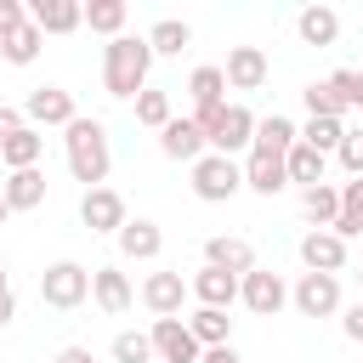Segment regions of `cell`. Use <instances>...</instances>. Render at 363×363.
I'll return each instance as SVG.
<instances>
[{"label": "cell", "instance_id": "1", "mask_svg": "<svg viewBox=\"0 0 363 363\" xmlns=\"http://www.w3.org/2000/svg\"><path fill=\"white\" fill-rule=\"evenodd\" d=\"M147 68H153L147 34H119V40L102 45V85H108V96L136 102V96L147 91Z\"/></svg>", "mask_w": 363, "mask_h": 363}, {"label": "cell", "instance_id": "2", "mask_svg": "<svg viewBox=\"0 0 363 363\" xmlns=\"http://www.w3.org/2000/svg\"><path fill=\"white\" fill-rule=\"evenodd\" d=\"M62 147H68V170H74V182H85V193L108 182L113 147H108V125H102V119H85V113H79V119L62 130Z\"/></svg>", "mask_w": 363, "mask_h": 363}, {"label": "cell", "instance_id": "3", "mask_svg": "<svg viewBox=\"0 0 363 363\" xmlns=\"http://www.w3.org/2000/svg\"><path fill=\"white\" fill-rule=\"evenodd\" d=\"M199 119V130H204V142H210V153H244V147H255V113L244 108V102H221V108H210V113H193Z\"/></svg>", "mask_w": 363, "mask_h": 363}, {"label": "cell", "instance_id": "4", "mask_svg": "<svg viewBox=\"0 0 363 363\" xmlns=\"http://www.w3.org/2000/svg\"><path fill=\"white\" fill-rule=\"evenodd\" d=\"M85 295H91V267H79V261H51V267L40 272V301H45V306L74 312Z\"/></svg>", "mask_w": 363, "mask_h": 363}, {"label": "cell", "instance_id": "5", "mask_svg": "<svg viewBox=\"0 0 363 363\" xmlns=\"http://www.w3.org/2000/svg\"><path fill=\"white\" fill-rule=\"evenodd\" d=\"M238 187H244V164H238V159H227V153H204V159L193 164V193H199L204 204H227Z\"/></svg>", "mask_w": 363, "mask_h": 363}, {"label": "cell", "instance_id": "6", "mask_svg": "<svg viewBox=\"0 0 363 363\" xmlns=\"http://www.w3.org/2000/svg\"><path fill=\"white\" fill-rule=\"evenodd\" d=\"M301 318H335L340 312V278L335 272H301V284L289 289Z\"/></svg>", "mask_w": 363, "mask_h": 363}, {"label": "cell", "instance_id": "7", "mask_svg": "<svg viewBox=\"0 0 363 363\" xmlns=\"http://www.w3.org/2000/svg\"><path fill=\"white\" fill-rule=\"evenodd\" d=\"M238 301H244L255 318H278L284 301H289V284H284L272 267H255L250 278H238Z\"/></svg>", "mask_w": 363, "mask_h": 363}, {"label": "cell", "instance_id": "8", "mask_svg": "<svg viewBox=\"0 0 363 363\" xmlns=\"http://www.w3.org/2000/svg\"><path fill=\"white\" fill-rule=\"evenodd\" d=\"M153 357L159 363H199L204 357V346L193 340V329H187V318H153Z\"/></svg>", "mask_w": 363, "mask_h": 363}, {"label": "cell", "instance_id": "9", "mask_svg": "<svg viewBox=\"0 0 363 363\" xmlns=\"http://www.w3.org/2000/svg\"><path fill=\"white\" fill-rule=\"evenodd\" d=\"M23 119H28L34 130H40V125H62V130H68V125L79 119V108H74V96H68L62 85H34L28 102H23Z\"/></svg>", "mask_w": 363, "mask_h": 363}, {"label": "cell", "instance_id": "10", "mask_svg": "<svg viewBox=\"0 0 363 363\" xmlns=\"http://www.w3.org/2000/svg\"><path fill=\"white\" fill-rule=\"evenodd\" d=\"M79 221H85L91 233H113V238H119L130 216H125V199H119L113 187H91V193L79 199Z\"/></svg>", "mask_w": 363, "mask_h": 363}, {"label": "cell", "instance_id": "11", "mask_svg": "<svg viewBox=\"0 0 363 363\" xmlns=\"http://www.w3.org/2000/svg\"><path fill=\"white\" fill-rule=\"evenodd\" d=\"M204 267H221L233 278H250L255 272V244L238 238V233H216V238H204Z\"/></svg>", "mask_w": 363, "mask_h": 363}, {"label": "cell", "instance_id": "12", "mask_svg": "<svg viewBox=\"0 0 363 363\" xmlns=\"http://www.w3.org/2000/svg\"><path fill=\"white\" fill-rule=\"evenodd\" d=\"M159 153L176 159V164H199V159L210 153V142H204L199 119H170V125L159 130Z\"/></svg>", "mask_w": 363, "mask_h": 363}, {"label": "cell", "instance_id": "13", "mask_svg": "<svg viewBox=\"0 0 363 363\" xmlns=\"http://www.w3.org/2000/svg\"><path fill=\"white\" fill-rule=\"evenodd\" d=\"M301 261H306V272H335V278H340V267H346V238L329 233V227H312V233L301 238Z\"/></svg>", "mask_w": 363, "mask_h": 363}, {"label": "cell", "instance_id": "14", "mask_svg": "<svg viewBox=\"0 0 363 363\" xmlns=\"http://www.w3.org/2000/svg\"><path fill=\"white\" fill-rule=\"evenodd\" d=\"M187 295H193V289L182 284V272H147V278H142V306H147L153 318H176Z\"/></svg>", "mask_w": 363, "mask_h": 363}, {"label": "cell", "instance_id": "15", "mask_svg": "<svg viewBox=\"0 0 363 363\" xmlns=\"http://www.w3.org/2000/svg\"><path fill=\"white\" fill-rule=\"evenodd\" d=\"M28 23L40 34H74V28H85V6L79 0H28Z\"/></svg>", "mask_w": 363, "mask_h": 363}, {"label": "cell", "instance_id": "16", "mask_svg": "<svg viewBox=\"0 0 363 363\" xmlns=\"http://www.w3.org/2000/svg\"><path fill=\"white\" fill-rule=\"evenodd\" d=\"M91 301H96L108 318H119V312H130L136 289H130V278H125L119 267H91Z\"/></svg>", "mask_w": 363, "mask_h": 363}, {"label": "cell", "instance_id": "17", "mask_svg": "<svg viewBox=\"0 0 363 363\" xmlns=\"http://www.w3.org/2000/svg\"><path fill=\"white\" fill-rule=\"evenodd\" d=\"M267 85V51L261 45H233L227 51V91H261Z\"/></svg>", "mask_w": 363, "mask_h": 363}, {"label": "cell", "instance_id": "18", "mask_svg": "<svg viewBox=\"0 0 363 363\" xmlns=\"http://www.w3.org/2000/svg\"><path fill=\"white\" fill-rule=\"evenodd\" d=\"M187 289H193L199 306H216V312H227V306L238 301V278L221 272V267H199V272L187 278Z\"/></svg>", "mask_w": 363, "mask_h": 363}, {"label": "cell", "instance_id": "19", "mask_svg": "<svg viewBox=\"0 0 363 363\" xmlns=\"http://www.w3.org/2000/svg\"><path fill=\"white\" fill-rule=\"evenodd\" d=\"M244 187L261 193V199H272V193L289 187V164H284L278 153H250V159H244Z\"/></svg>", "mask_w": 363, "mask_h": 363}, {"label": "cell", "instance_id": "20", "mask_svg": "<svg viewBox=\"0 0 363 363\" xmlns=\"http://www.w3.org/2000/svg\"><path fill=\"white\" fill-rule=\"evenodd\" d=\"M295 34H301V45H335L340 40V11L335 6H301Z\"/></svg>", "mask_w": 363, "mask_h": 363}, {"label": "cell", "instance_id": "21", "mask_svg": "<svg viewBox=\"0 0 363 363\" xmlns=\"http://www.w3.org/2000/svg\"><path fill=\"white\" fill-rule=\"evenodd\" d=\"M187 96H193V108H199V113L221 108V102H227V68H216V62H199V68L187 74Z\"/></svg>", "mask_w": 363, "mask_h": 363}, {"label": "cell", "instance_id": "22", "mask_svg": "<svg viewBox=\"0 0 363 363\" xmlns=\"http://www.w3.org/2000/svg\"><path fill=\"white\" fill-rule=\"evenodd\" d=\"M0 193H6L11 216H17V210H40V204H45V170H40V164H34V170H11V176L0 182Z\"/></svg>", "mask_w": 363, "mask_h": 363}, {"label": "cell", "instance_id": "23", "mask_svg": "<svg viewBox=\"0 0 363 363\" xmlns=\"http://www.w3.org/2000/svg\"><path fill=\"white\" fill-rule=\"evenodd\" d=\"M159 250H164V233H159V221H147V216L125 221V233H119V255H125V261H153Z\"/></svg>", "mask_w": 363, "mask_h": 363}, {"label": "cell", "instance_id": "24", "mask_svg": "<svg viewBox=\"0 0 363 363\" xmlns=\"http://www.w3.org/2000/svg\"><path fill=\"white\" fill-rule=\"evenodd\" d=\"M295 142H301V130H295L284 113H267V119H255V147H250V153H278V159H289Z\"/></svg>", "mask_w": 363, "mask_h": 363}, {"label": "cell", "instance_id": "25", "mask_svg": "<svg viewBox=\"0 0 363 363\" xmlns=\"http://www.w3.org/2000/svg\"><path fill=\"white\" fill-rule=\"evenodd\" d=\"M40 153H45V136H40L34 125H23L17 136H6V142H0V164H6V170H34V164H40Z\"/></svg>", "mask_w": 363, "mask_h": 363}, {"label": "cell", "instance_id": "26", "mask_svg": "<svg viewBox=\"0 0 363 363\" xmlns=\"http://www.w3.org/2000/svg\"><path fill=\"white\" fill-rule=\"evenodd\" d=\"M329 233H340L346 244H352V238H363V176L340 182V216H335V227H329Z\"/></svg>", "mask_w": 363, "mask_h": 363}, {"label": "cell", "instance_id": "27", "mask_svg": "<svg viewBox=\"0 0 363 363\" xmlns=\"http://www.w3.org/2000/svg\"><path fill=\"white\" fill-rule=\"evenodd\" d=\"M187 329H193V340L210 352V346H233V318L227 312H216V306H199L193 318H187Z\"/></svg>", "mask_w": 363, "mask_h": 363}, {"label": "cell", "instance_id": "28", "mask_svg": "<svg viewBox=\"0 0 363 363\" xmlns=\"http://www.w3.org/2000/svg\"><path fill=\"white\" fill-rule=\"evenodd\" d=\"M125 17H130L125 0H85V28H91V34L119 40V34H125Z\"/></svg>", "mask_w": 363, "mask_h": 363}, {"label": "cell", "instance_id": "29", "mask_svg": "<svg viewBox=\"0 0 363 363\" xmlns=\"http://www.w3.org/2000/svg\"><path fill=\"white\" fill-rule=\"evenodd\" d=\"M147 45H153V57H182V51L193 45V28H187L182 17H159V23L147 28Z\"/></svg>", "mask_w": 363, "mask_h": 363}, {"label": "cell", "instance_id": "30", "mask_svg": "<svg viewBox=\"0 0 363 363\" xmlns=\"http://www.w3.org/2000/svg\"><path fill=\"white\" fill-rule=\"evenodd\" d=\"M40 45H45V34H40L34 23H23V28H11V34L0 40V57H6L11 68H28V62L40 57Z\"/></svg>", "mask_w": 363, "mask_h": 363}, {"label": "cell", "instance_id": "31", "mask_svg": "<svg viewBox=\"0 0 363 363\" xmlns=\"http://www.w3.org/2000/svg\"><path fill=\"white\" fill-rule=\"evenodd\" d=\"M284 164H289V182H301V193H306V187H318V182H323V170H329V159H323L318 147H306V142H295Z\"/></svg>", "mask_w": 363, "mask_h": 363}, {"label": "cell", "instance_id": "32", "mask_svg": "<svg viewBox=\"0 0 363 363\" xmlns=\"http://www.w3.org/2000/svg\"><path fill=\"white\" fill-rule=\"evenodd\" d=\"M301 210H306L312 227H335V216H340V187H329V182L306 187V193H301Z\"/></svg>", "mask_w": 363, "mask_h": 363}, {"label": "cell", "instance_id": "33", "mask_svg": "<svg viewBox=\"0 0 363 363\" xmlns=\"http://www.w3.org/2000/svg\"><path fill=\"white\" fill-rule=\"evenodd\" d=\"M301 102H306V113H312V119H346V102L335 96V85H329V79H312V85L301 91Z\"/></svg>", "mask_w": 363, "mask_h": 363}, {"label": "cell", "instance_id": "34", "mask_svg": "<svg viewBox=\"0 0 363 363\" xmlns=\"http://www.w3.org/2000/svg\"><path fill=\"white\" fill-rule=\"evenodd\" d=\"M301 142H306V147H318V153L329 159V153H335V147L346 142V119H306Z\"/></svg>", "mask_w": 363, "mask_h": 363}, {"label": "cell", "instance_id": "35", "mask_svg": "<svg viewBox=\"0 0 363 363\" xmlns=\"http://www.w3.org/2000/svg\"><path fill=\"white\" fill-rule=\"evenodd\" d=\"M170 119H176V113H170V91H153V85H147V91L136 96V125H153V130H164Z\"/></svg>", "mask_w": 363, "mask_h": 363}, {"label": "cell", "instance_id": "36", "mask_svg": "<svg viewBox=\"0 0 363 363\" xmlns=\"http://www.w3.org/2000/svg\"><path fill=\"white\" fill-rule=\"evenodd\" d=\"M113 363H153V335L119 329V335H113Z\"/></svg>", "mask_w": 363, "mask_h": 363}, {"label": "cell", "instance_id": "37", "mask_svg": "<svg viewBox=\"0 0 363 363\" xmlns=\"http://www.w3.org/2000/svg\"><path fill=\"white\" fill-rule=\"evenodd\" d=\"M335 159H340L346 176H363V130H346V142L335 147Z\"/></svg>", "mask_w": 363, "mask_h": 363}, {"label": "cell", "instance_id": "38", "mask_svg": "<svg viewBox=\"0 0 363 363\" xmlns=\"http://www.w3.org/2000/svg\"><path fill=\"white\" fill-rule=\"evenodd\" d=\"M23 23H28V6H23V0H0V40H6L11 28H23Z\"/></svg>", "mask_w": 363, "mask_h": 363}, {"label": "cell", "instance_id": "39", "mask_svg": "<svg viewBox=\"0 0 363 363\" xmlns=\"http://www.w3.org/2000/svg\"><path fill=\"white\" fill-rule=\"evenodd\" d=\"M340 335H346V340H357V346H363V301H352V306H346V312H340Z\"/></svg>", "mask_w": 363, "mask_h": 363}, {"label": "cell", "instance_id": "40", "mask_svg": "<svg viewBox=\"0 0 363 363\" xmlns=\"http://www.w3.org/2000/svg\"><path fill=\"white\" fill-rule=\"evenodd\" d=\"M23 125H28V119H23V108H6V102H0V142H6V136H17Z\"/></svg>", "mask_w": 363, "mask_h": 363}, {"label": "cell", "instance_id": "41", "mask_svg": "<svg viewBox=\"0 0 363 363\" xmlns=\"http://www.w3.org/2000/svg\"><path fill=\"white\" fill-rule=\"evenodd\" d=\"M51 363H96V357H91V346H62Z\"/></svg>", "mask_w": 363, "mask_h": 363}, {"label": "cell", "instance_id": "42", "mask_svg": "<svg viewBox=\"0 0 363 363\" xmlns=\"http://www.w3.org/2000/svg\"><path fill=\"white\" fill-rule=\"evenodd\" d=\"M199 363H244V357H238V352H233V346H210V352H204V357H199Z\"/></svg>", "mask_w": 363, "mask_h": 363}, {"label": "cell", "instance_id": "43", "mask_svg": "<svg viewBox=\"0 0 363 363\" xmlns=\"http://www.w3.org/2000/svg\"><path fill=\"white\" fill-rule=\"evenodd\" d=\"M11 318H17V295H11V289H6V295H0V329H6V323H11Z\"/></svg>", "mask_w": 363, "mask_h": 363}, {"label": "cell", "instance_id": "44", "mask_svg": "<svg viewBox=\"0 0 363 363\" xmlns=\"http://www.w3.org/2000/svg\"><path fill=\"white\" fill-rule=\"evenodd\" d=\"M352 108H363V68H352V96H346Z\"/></svg>", "mask_w": 363, "mask_h": 363}, {"label": "cell", "instance_id": "45", "mask_svg": "<svg viewBox=\"0 0 363 363\" xmlns=\"http://www.w3.org/2000/svg\"><path fill=\"white\" fill-rule=\"evenodd\" d=\"M6 289H11V278H6V261H0V295H6Z\"/></svg>", "mask_w": 363, "mask_h": 363}, {"label": "cell", "instance_id": "46", "mask_svg": "<svg viewBox=\"0 0 363 363\" xmlns=\"http://www.w3.org/2000/svg\"><path fill=\"white\" fill-rule=\"evenodd\" d=\"M6 216H11V204H6V193H0V227H6Z\"/></svg>", "mask_w": 363, "mask_h": 363}, {"label": "cell", "instance_id": "47", "mask_svg": "<svg viewBox=\"0 0 363 363\" xmlns=\"http://www.w3.org/2000/svg\"><path fill=\"white\" fill-rule=\"evenodd\" d=\"M357 284H363V272H357Z\"/></svg>", "mask_w": 363, "mask_h": 363}]
</instances>
